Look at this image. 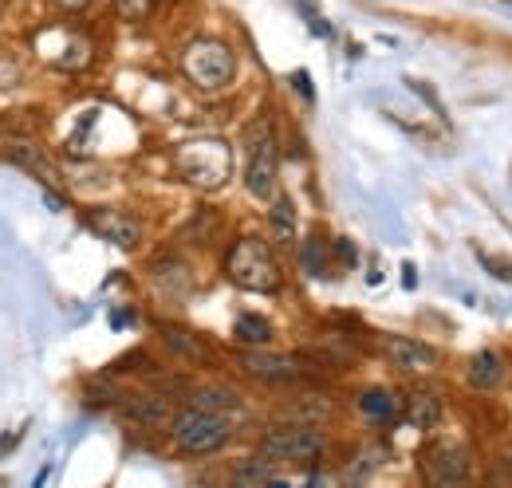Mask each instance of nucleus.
<instances>
[{"label":"nucleus","mask_w":512,"mask_h":488,"mask_svg":"<svg viewBox=\"0 0 512 488\" xmlns=\"http://www.w3.org/2000/svg\"><path fill=\"white\" fill-rule=\"evenodd\" d=\"M505 4H512V0H505Z\"/></svg>","instance_id":"27"},{"label":"nucleus","mask_w":512,"mask_h":488,"mask_svg":"<svg viewBox=\"0 0 512 488\" xmlns=\"http://www.w3.org/2000/svg\"><path fill=\"white\" fill-rule=\"evenodd\" d=\"M182 71L197 91H225L237 75V56L221 40H193L182 52Z\"/></svg>","instance_id":"3"},{"label":"nucleus","mask_w":512,"mask_h":488,"mask_svg":"<svg viewBox=\"0 0 512 488\" xmlns=\"http://www.w3.org/2000/svg\"><path fill=\"white\" fill-rule=\"evenodd\" d=\"M359 410H363L367 418H375V422H390V418L398 414V402H394L390 390L375 386V390H363V394H359Z\"/></svg>","instance_id":"17"},{"label":"nucleus","mask_w":512,"mask_h":488,"mask_svg":"<svg viewBox=\"0 0 512 488\" xmlns=\"http://www.w3.org/2000/svg\"><path fill=\"white\" fill-rule=\"evenodd\" d=\"M292 83H296V87H300V91L312 99V79H308V71H296V75H292Z\"/></svg>","instance_id":"24"},{"label":"nucleus","mask_w":512,"mask_h":488,"mask_svg":"<svg viewBox=\"0 0 512 488\" xmlns=\"http://www.w3.org/2000/svg\"><path fill=\"white\" fill-rule=\"evenodd\" d=\"M174 166L197 189H221L233 178V150L221 138H190L174 150Z\"/></svg>","instance_id":"1"},{"label":"nucleus","mask_w":512,"mask_h":488,"mask_svg":"<svg viewBox=\"0 0 512 488\" xmlns=\"http://www.w3.org/2000/svg\"><path fill=\"white\" fill-rule=\"evenodd\" d=\"M123 410H127L130 422H138V426H158V422H166V418H170L166 402H162V398H150V394H138V398H130Z\"/></svg>","instance_id":"16"},{"label":"nucleus","mask_w":512,"mask_h":488,"mask_svg":"<svg viewBox=\"0 0 512 488\" xmlns=\"http://www.w3.org/2000/svg\"><path fill=\"white\" fill-rule=\"evenodd\" d=\"M170 433H174V445H178L182 453L209 457V453H217V449L229 441V422H225L221 414H213V410L193 406V410H182V414L174 418Z\"/></svg>","instance_id":"4"},{"label":"nucleus","mask_w":512,"mask_h":488,"mask_svg":"<svg viewBox=\"0 0 512 488\" xmlns=\"http://www.w3.org/2000/svg\"><path fill=\"white\" fill-rule=\"evenodd\" d=\"M4 158H8L12 166H20V170H28V174H36V178H40V182L48 185V189H52V185L60 182V174L52 170V162L44 158V150H40L36 142H28V138H16V142H8V150H4Z\"/></svg>","instance_id":"10"},{"label":"nucleus","mask_w":512,"mask_h":488,"mask_svg":"<svg viewBox=\"0 0 512 488\" xmlns=\"http://www.w3.org/2000/svg\"><path fill=\"white\" fill-rule=\"evenodd\" d=\"M422 469H426V481H430V485H442V488H457L473 477L469 449H461L457 441H438V445L426 453Z\"/></svg>","instance_id":"7"},{"label":"nucleus","mask_w":512,"mask_h":488,"mask_svg":"<svg viewBox=\"0 0 512 488\" xmlns=\"http://www.w3.org/2000/svg\"><path fill=\"white\" fill-rule=\"evenodd\" d=\"M56 8H64V12H79V8H87L91 0H52Z\"/></svg>","instance_id":"25"},{"label":"nucleus","mask_w":512,"mask_h":488,"mask_svg":"<svg viewBox=\"0 0 512 488\" xmlns=\"http://www.w3.org/2000/svg\"><path fill=\"white\" fill-rule=\"evenodd\" d=\"M233 485L260 488V485H284V481L272 473V461H264V457H253V461H241V465L233 469Z\"/></svg>","instance_id":"15"},{"label":"nucleus","mask_w":512,"mask_h":488,"mask_svg":"<svg viewBox=\"0 0 512 488\" xmlns=\"http://www.w3.org/2000/svg\"><path fill=\"white\" fill-rule=\"evenodd\" d=\"M87 225H91V233L99 237V241L115 244V248H134L138 237H142V229H138V221L123 213V209H95L91 217H87Z\"/></svg>","instance_id":"9"},{"label":"nucleus","mask_w":512,"mask_h":488,"mask_svg":"<svg viewBox=\"0 0 512 488\" xmlns=\"http://www.w3.org/2000/svg\"><path fill=\"white\" fill-rule=\"evenodd\" d=\"M225 272L245 292H276L280 288V268L272 260V248L264 241H256V237H241L229 248Z\"/></svg>","instance_id":"2"},{"label":"nucleus","mask_w":512,"mask_h":488,"mask_svg":"<svg viewBox=\"0 0 512 488\" xmlns=\"http://www.w3.org/2000/svg\"><path fill=\"white\" fill-rule=\"evenodd\" d=\"M193 402L201 406V410H237V394L233 390H225V386H205V390H197L193 394Z\"/></svg>","instance_id":"19"},{"label":"nucleus","mask_w":512,"mask_h":488,"mask_svg":"<svg viewBox=\"0 0 512 488\" xmlns=\"http://www.w3.org/2000/svg\"><path fill=\"white\" fill-rule=\"evenodd\" d=\"M383 355L386 363L402 374H426L438 366V351L422 339H410V335H386L383 339Z\"/></svg>","instance_id":"8"},{"label":"nucleus","mask_w":512,"mask_h":488,"mask_svg":"<svg viewBox=\"0 0 512 488\" xmlns=\"http://www.w3.org/2000/svg\"><path fill=\"white\" fill-rule=\"evenodd\" d=\"M166 343H170L174 351H186V355H193V359H201V355H205V347H201V343H193L186 331H166Z\"/></svg>","instance_id":"22"},{"label":"nucleus","mask_w":512,"mask_h":488,"mask_svg":"<svg viewBox=\"0 0 512 488\" xmlns=\"http://www.w3.org/2000/svg\"><path fill=\"white\" fill-rule=\"evenodd\" d=\"M268 229H272V241L280 248H292L296 244V205L292 197H272V209H268Z\"/></svg>","instance_id":"13"},{"label":"nucleus","mask_w":512,"mask_h":488,"mask_svg":"<svg viewBox=\"0 0 512 488\" xmlns=\"http://www.w3.org/2000/svg\"><path fill=\"white\" fill-rule=\"evenodd\" d=\"M115 12H119L123 20H142V16L150 12V0H115Z\"/></svg>","instance_id":"23"},{"label":"nucleus","mask_w":512,"mask_h":488,"mask_svg":"<svg viewBox=\"0 0 512 488\" xmlns=\"http://www.w3.org/2000/svg\"><path fill=\"white\" fill-rule=\"evenodd\" d=\"M20 79H24V60H20V56H12L8 48H0V91L20 87Z\"/></svg>","instance_id":"20"},{"label":"nucleus","mask_w":512,"mask_h":488,"mask_svg":"<svg viewBox=\"0 0 512 488\" xmlns=\"http://www.w3.org/2000/svg\"><path fill=\"white\" fill-rule=\"evenodd\" d=\"M438 418H442V402H438V394H430V390L410 394V402H406V422H410V426L434 429L438 426Z\"/></svg>","instance_id":"14"},{"label":"nucleus","mask_w":512,"mask_h":488,"mask_svg":"<svg viewBox=\"0 0 512 488\" xmlns=\"http://www.w3.org/2000/svg\"><path fill=\"white\" fill-rule=\"evenodd\" d=\"M469 386H477V390H497L501 382H505V359L497 355V351H477L473 359H469Z\"/></svg>","instance_id":"12"},{"label":"nucleus","mask_w":512,"mask_h":488,"mask_svg":"<svg viewBox=\"0 0 512 488\" xmlns=\"http://www.w3.org/2000/svg\"><path fill=\"white\" fill-rule=\"evenodd\" d=\"M233 335H237V343H245V347H264V343L272 339V323L260 319V315H241L237 327H233Z\"/></svg>","instance_id":"18"},{"label":"nucleus","mask_w":512,"mask_h":488,"mask_svg":"<svg viewBox=\"0 0 512 488\" xmlns=\"http://www.w3.org/2000/svg\"><path fill=\"white\" fill-rule=\"evenodd\" d=\"M304 268L312 272V276H327V264H323V244L320 241H308L304 244Z\"/></svg>","instance_id":"21"},{"label":"nucleus","mask_w":512,"mask_h":488,"mask_svg":"<svg viewBox=\"0 0 512 488\" xmlns=\"http://www.w3.org/2000/svg\"><path fill=\"white\" fill-rule=\"evenodd\" d=\"M323 453V437L308 426H284L264 433L260 457L272 465H316Z\"/></svg>","instance_id":"6"},{"label":"nucleus","mask_w":512,"mask_h":488,"mask_svg":"<svg viewBox=\"0 0 512 488\" xmlns=\"http://www.w3.org/2000/svg\"><path fill=\"white\" fill-rule=\"evenodd\" d=\"M245 374H253L260 382H292V378H300V363L296 359H288V355H264V351H249L245 359Z\"/></svg>","instance_id":"11"},{"label":"nucleus","mask_w":512,"mask_h":488,"mask_svg":"<svg viewBox=\"0 0 512 488\" xmlns=\"http://www.w3.org/2000/svg\"><path fill=\"white\" fill-rule=\"evenodd\" d=\"M249 158H245V189L260 197V201H272L276 197V138H272V126L268 122H253L249 126Z\"/></svg>","instance_id":"5"},{"label":"nucleus","mask_w":512,"mask_h":488,"mask_svg":"<svg viewBox=\"0 0 512 488\" xmlns=\"http://www.w3.org/2000/svg\"><path fill=\"white\" fill-rule=\"evenodd\" d=\"M0 8H4V0H0Z\"/></svg>","instance_id":"26"}]
</instances>
